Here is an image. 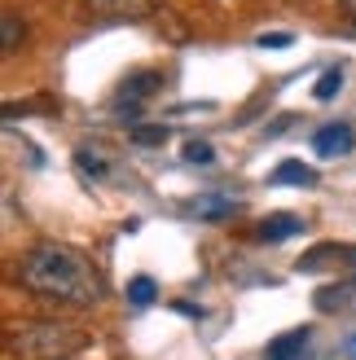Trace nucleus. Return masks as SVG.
<instances>
[{
	"label": "nucleus",
	"instance_id": "nucleus-1",
	"mask_svg": "<svg viewBox=\"0 0 356 360\" xmlns=\"http://www.w3.org/2000/svg\"><path fill=\"white\" fill-rule=\"evenodd\" d=\"M23 285L40 299H58V303H70V308H93L101 299V277L93 273L80 250L70 246H58V242H40L23 259Z\"/></svg>",
	"mask_w": 356,
	"mask_h": 360
},
{
	"label": "nucleus",
	"instance_id": "nucleus-2",
	"mask_svg": "<svg viewBox=\"0 0 356 360\" xmlns=\"http://www.w3.org/2000/svg\"><path fill=\"white\" fill-rule=\"evenodd\" d=\"M80 347H88V334L58 326V321H31V326H23L13 334V352L27 360H66Z\"/></svg>",
	"mask_w": 356,
	"mask_h": 360
},
{
	"label": "nucleus",
	"instance_id": "nucleus-3",
	"mask_svg": "<svg viewBox=\"0 0 356 360\" xmlns=\"http://www.w3.org/2000/svg\"><path fill=\"white\" fill-rule=\"evenodd\" d=\"M93 22H141L158 9V0H84Z\"/></svg>",
	"mask_w": 356,
	"mask_h": 360
},
{
	"label": "nucleus",
	"instance_id": "nucleus-4",
	"mask_svg": "<svg viewBox=\"0 0 356 360\" xmlns=\"http://www.w3.org/2000/svg\"><path fill=\"white\" fill-rule=\"evenodd\" d=\"M75 172L84 180H93V185H115L119 180V163L101 146H80L75 150Z\"/></svg>",
	"mask_w": 356,
	"mask_h": 360
},
{
	"label": "nucleus",
	"instance_id": "nucleus-5",
	"mask_svg": "<svg viewBox=\"0 0 356 360\" xmlns=\"http://www.w3.org/2000/svg\"><path fill=\"white\" fill-rule=\"evenodd\" d=\"M334 264H356V246H339V242H322L308 255H299L295 268L299 273H317V268H334Z\"/></svg>",
	"mask_w": 356,
	"mask_h": 360
},
{
	"label": "nucleus",
	"instance_id": "nucleus-6",
	"mask_svg": "<svg viewBox=\"0 0 356 360\" xmlns=\"http://www.w3.org/2000/svg\"><path fill=\"white\" fill-rule=\"evenodd\" d=\"M158 88H163V75H158V70H136V75H128L119 84V105H128V110H136L141 101H150Z\"/></svg>",
	"mask_w": 356,
	"mask_h": 360
},
{
	"label": "nucleus",
	"instance_id": "nucleus-7",
	"mask_svg": "<svg viewBox=\"0 0 356 360\" xmlns=\"http://www.w3.org/2000/svg\"><path fill=\"white\" fill-rule=\"evenodd\" d=\"M352 146H356V132L348 123H326V128H317V136H312V150L322 158H343V154H352Z\"/></svg>",
	"mask_w": 356,
	"mask_h": 360
},
{
	"label": "nucleus",
	"instance_id": "nucleus-8",
	"mask_svg": "<svg viewBox=\"0 0 356 360\" xmlns=\"http://www.w3.org/2000/svg\"><path fill=\"white\" fill-rule=\"evenodd\" d=\"M308 338H312L308 326H299L291 334H277L273 343H269V352H264V360H299V356H304V347H308Z\"/></svg>",
	"mask_w": 356,
	"mask_h": 360
},
{
	"label": "nucleus",
	"instance_id": "nucleus-9",
	"mask_svg": "<svg viewBox=\"0 0 356 360\" xmlns=\"http://www.w3.org/2000/svg\"><path fill=\"white\" fill-rule=\"evenodd\" d=\"M238 211V198H229V193H203L198 202H193V215L207 224H216V220H229V215Z\"/></svg>",
	"mask_w": 356,
	"mask_h": 360
},
{
	"label": "nucleus",
	"instance_id": "nucleus-10",
	"mask_svg": "<svg viewBox=\"0 0 356 360\" xmlns=\"http://www.w3.org/2000/svg\"><path fill=\"white\" fill-rule=\"evenodd\" d=\"M273 185H295V189H312V185H317V167L299 163V158H286V163H277V172H273Z\"/></svg>",
	"mask_w": 356,
	"mask_h": 360
},
{
	"label": "nucleus",
	"instance_id": "nucleus-11",
	"mask_svg": "<svg viewBox=\"0 0 356 360\" xmlns=\"http://www.w3.org/2000/svg\"><path fill=\"white\" fill-rule=\"evenodd\" d=\"M299 229H304V220L281 211V215H269V220L260 224V238H264V242H286V238H295Z\"/></svg>",
	"mask_w": 356,
	"mask_h": 360
},
{
	"label": "nucleus",
	"instance_id": "nucleus-12",
	"mask_svg": "<svg viewBox=\"0 0 356 360\" xmlns=\"http://www.w3.org/2000/svg\"><path fill=\"white\" fill-rule=\"evenodd\" d=\"M23 35H27L23 18H18L13 9H5V13H0V49H5V53H18V49H23Z\"/></svg>",
	"mask_w": 356,
	"mask_h": 360
},
{
	"label": "nucleus",
	"instance_id": "nucleus-13",
	"mask_svg": "<svg viewBox=\"0 0 356 360\" xmlns=\"http://www.w3.org/2000/svg\"><path fill=\"white\" fill-rule=\"evenodd\" d=\"M132 141H136V146H163V141H167V123H132Z\"/></svg>",
	"mask_w": 356,
	"mask_h": 360
},
{
	"label": "nucleus",
	"instance_id": "nucleus-14",
	"mask_svg": "<svg viewBox=\"0 0 356 360\" xmlns=\"http://www.w3.org/2000/svg\"><path fill=\"white\" fill-rule=\"evenodd\" d=\"M154 295H158V285H154L150 277H132V281H128V303H136V308L154 303Z\"/></svg>",
	"mask_w": 356,
	"mask_h": 360
},
{
	"label": "nucleus",
	"instance_id": "nucleus-15",
	"mask_svg": "<svg viewBox=\"0 0 356 360\" xmlns=\"http://www.w3.org/2000/svg\"><path fill=\"white\" fill-rule=\"evenodd\" d=\"M339 88H343V70H339V66H330L326 75L317 79V88H312V97H317V101H330L334 93H339Z\"/></svg>",
	"mask_w": 356,
	"mask_h": 360
},
{
	"label": "nucleus",
	"instance_id": "nucleus-16",
	"mask_svg": "<svg viewBox=\"0 0 356 360\" xmlns=\"http://www.w3.org/2000/svg\"><path fill=\"white\" fill-rule=\"evenodd\" d=\"M348 303V285H326L322 295H317V308L322 312H334V308H343Z\"/></svg>",
	"mask_w": 356,
	"mask_h": 360
},
{
	"label": "nucleus",
	"instance_id": "nucleus-17",
	"mask_svg": "<svg viewBox=\"0 0 356 360\" xmlns=\"http://www.w3.org/2000/svg\"><path fill=\"white\" fill-rule=\"evenodd\" d=\"M216 150L207 146V141H185V163H211Z\"/></svg>",
	"mask_w": 356,
	"mask_h": 360
},
{
	"label": "nucleus",
	"instance_id": "nucleus-18",
	"mask_svg": "<svg viewBox=\"0 0 356 360\" xmlns=\"http://www.w3.org/2000/svg\"><path fill=\"white\" fill-rule=\"evenodd\" d=\"M291 44H295L291 31H264L260 35V49H291Z\"/></svg>",
	"mask_w": 356,
	"mask_h": 360
},
{
	"label": "nucleus",
	"instance_id": "nucleus-19",
	"mask_svg": "<svg viewBox=\"0 0 356 360\" xmlns=\"http://www.w3.org/2000/svg\"><path fill=\"white\" fill-rule=\"evenodd\" d=\"M343 5V13H348V22H356V0H339Z\"/></svg>",
	"mask_w": 356,
	"mask_h": 360
},
{
	"label": "nucleus",
	"instance_id": "nucleus-20",
	"mask_svg": "<svg viewBox=\"0 0 356 360\" xmlns=\"http://www.w3.org/2000/svg\"><path fill=\"white\" fill-rule=\"evenodd\" d=\"M352 352H356V338H352Z\"/></svg>",
	"mask_w": 356,
	"mask_h": 360
}]
</instances>
